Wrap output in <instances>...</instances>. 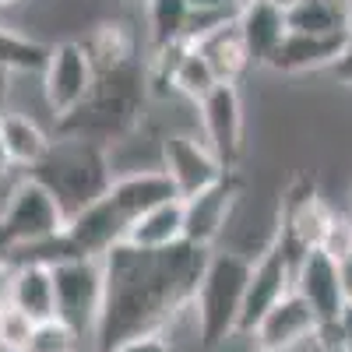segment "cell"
<instances>
[{
	"instance_id": "10",
	"label": "cell",
	"mask_w": 352,
	"mask_h": 352,
	"mask_svg": "<svg viewBox=\"0 0 352 352\" xmlns=\"http://www.w3.org/2000/svg\"><path fill=\"white\" fill-rule=\"evenodd\" d=\"M240 176L226 173L219 184L204 187L194 197H184V240L201 250H215L219 236L229 226V215L240 201Z\"/></svg>"
},
{
	"instance_id": "32",
	"label": "cell",
	"mask_w": 352,
	"mask_h": 352,
	"mask_svg": "<svg viewBox=\"0 0 352 352\" xmlns=\"http://www.w3.org/2000/svg\"><path fill=\"white\" fill-rule=\"evenodd\" d=\"M11 81H14V74L0 67V116L11 113V92H14V85H11Z\"/></svg>"
},
{
	"instance_id": "33",
	"label": "cell",
	"mask_w": 352,
	"mask_h": 352,
	"mask_svg": "<svg viewBox=\"0 0 352 352\" xmlns=\"http://www.w3.org/2000/svg\"><path fill=\"white\" fill-rule=\"evenodd\" d=\"M11 278H14V268L0 261V310L11 303Z\"/></svg>"
},
{
	"instance_id": "42",
	"label": "cell",
	"mask_w": 352,
	"mask_h": 352,
	"mask_svg": "<svg viewBox=\"0 0 352 352\" xmlns=\"http://www.w3.org/2000/svg\"><path fill=\"white\" fill-rule=\"evenodd\" d=\"M81 352H92V349H81Z\"/></svg>"
},
{
	"instance_id": "20",
	"label": "cell",
	"mask_w": 352,
	"mask_h": 352,
	"mask_svg": "<svg viewBox=\"0 0 352 352\" xmlns=\"http://www.w3.org/2000/svg\"><path fill=\"white\" fill-rule=\"evenodd\" d=\"M0 141H4L14 169H36L46 159V152L53 148V138L43 131V124L36 116L18 113V109L0 116Z\"/></svg>"
},
{
	"instance_id": "8",
	"label": "cell",
	"mask_w": 352,
	"mask_h": 352,
	"mask_svg": "<svg viewBox=\"0 0 352 352\" xmlns=\"http://www.w3.org/2000/svg\"><path fill=\"white\" fill-rule=\"evenodd\" d=\"M197 124H201V141L208 152L226 166V173H236L240 155H243V99L240 85H219L208 99L197 106Z\"/></svg>"
},
{
	"instance_id": "26",
	"label": "cell",
	"mask_w": 352,
	"mask_h": 352,
	"mask_svg": "<svg viewBox=\"0 0 352 352\" xmlns=\"http://www.w3.org/2000/svg\"><path fill=\"white\" fill-rule=\"evenodd\" d=\"M85 50H88V56H92L96 71L116 67V64L134 60V56H138V50H134V36L127 32V25H120V21H106V25H99L96 32H92V39H85Z\"/></svg>"
},
{
	"instance_id": "11",
	"label": "cell",
	"mask_w": 352,
	"mask_h": 352,
	"mask_svg": "<svg viewBox=\"0 0 352 352\" xmlns=\"http://www.w3.org/2000/svg\"><path fill=\"white\" fill-rule=\"evenodd\" d=\"M292 289L307 300V307L314 310L317 320H335L349 307L345 285H342V268H338V261H331L324 250H307L296 261Z\"/></svg>"
},
{
	"instance_id": "38",
	"label": "cell",
	"mask_w": 352,
	"mask_h": 352,
	"mask_svg": "<svg viewBox=\"0 0 352 352\" xmlns=\"http://www.w3.org/2000/svg\"><path fill=\"white\" fill-rule=\"evenodd\" d=\"M324 4H335V8H342V11H349V4H352V0H324Z\"/></svg>"
},
{
	"instance_id": "23",
	"label": "cell",
	"mask_w": 352,
	"mask_h": 352,
	"mask_svg": "<svg viewBox=\"0 0 352 352\" xmlns=\"http://www.w3.org/2000/svg\"><path fill=\"white\" fill-rule=\"evenodd\" d=\"M50 56V43L18 32L11 25H0V67L11 74H43Z\"/></svg>"
},
{
	"instance_id": "19",
	"label": "cell",
	"mask_w": 352,
	"mask_h": 352,
	"mask_svg": "<svg viewBox=\"0 0 352 352\" xmlns=\"http://www.w3.org/2000/svg\"><path fill=\"white\" fill-rule=\"evenodd\" d=\"M176 243H184V201H169L162 208L144 212L124 229V247L141 254H159Z\"/></svg>"
},
{
	"instance_id": "35",
	"label": "cell",
	"mask_w": 352,
	"mask_h": 352,
	"mask_svg": "<svg viewBox=\"0 0 352 352\" xmlns=\"http://www.w3.org/2000/svg\"><path fill=\"white\" fill-rule=\"evenodd\" d=\"M342 328H345V342H349V352H352V303L342 310Z\"/></svg>"
},
{
	"instance_id": "6",
	"label": "cell",
	"mask_w": 352,
	"mask_h": 352,
	"mask_svg": "<svg viewBox=\"0 0 352 352\" xmlns=\"http://www.w3.org/2000/svg\"><path fill=\"white\" fill-rule=\"evenodd\" d=\"M39 78H43V99L53 113V120L60 124L92 92L96 64L81 39H60V43H50V56Z\"/></svg>"
},
{
	"instance_id": "21",
	"label": "cell",
	"mask_w": 352,
	"mask_h": 352,
	"mask_svg": "<svg viewBox=\"0 0 352 352\" xmlns=\"http://www.w3.org/2000/svg\"><path fill=\"white\" fill-rule=\"evenodd\" d=\"M11 307L21 310L28 320H53L56 317V292H53V268L43 264H21L11 278Z\"/></svg>"
},
{
	"instance_id": "7",
	"label": "cell",
	"mask_w": 352,
	"mask_h": 352,
	"mask_svg": "<svg viewBox=\"0 0 352 352\" xmlns=\"http://www.w3.org/2000/svg\"><path fill=\"white\" fill-rule=\"evenodd\" d=\"M292 272H296V257L282 247L278 236L250 261V278H247V292H243L236 338H250V331L261 324V317L268 314L285 292H292Z\"/></svg>"
},
{
	"instance_id": "40",
	"label": "cell",
	"mask_w": 352,
	"mask_h": 352,
	"mask_svg": "<svg viewBox=\"0 0 352 352\" xmlns=\"http://www.w3.org/2000/svg\"><path fill=\"white\" fill-rule=\"evenodd\" d=\"M11 4H18V0H0V8H11Z\"/></svg>"
},
{
	"instance_id": "39",
	"label": "cell",
	"mask_w": 352,
	"mask_h": 352,
	"mask_svg": "<svg viewBox=\"0 0 352 352\" xmlns=\"http://www.w3.org/2000/svg\"><path fill=\"white\" fill-rule=\"evenodd\" d=\"M254 352H307V349H254Z\"/></svg>"
},
{
	"instance_id": "27",
	"label": "cell",
	"mask_w": 352,
	"mask_h": 352,
	"mask_svg": "<svg viewBox=\"0 0 352 352\" xmlns=\"http://www.w3.org/2000/svg\"><path fill=\"white\" fill-rule=\"evenodd\" d=\"M25 352H81V338L64 324V320H39L32 328Z\"/></svg>"
},
{
	"instance_id": "16",
	"label": "cell",
	"mask_w": 352,
	"mask_h": 352,
	"mask_svg": "<svg viewBox=\"0 0 352 352\" xmlns=\"http://www.w3.org/2000/svg\"><path fill=\"white\" fill-rule=\"evenodd\" d=\"M331 219H335V212L310 190V194H303V197L285 204L282 226H278V240H282V247L292 257L300 261L307 250H317L320 247V240H324Z\"/></svg>"
},
{
	"instance_id": "25",
	"label": "cell",
	"mask_w": 352,
	"mask_h": 352,
	"mask_svg": "<svg viewBox=\"0 0 352 352\" xmlns=\"http://www.w3.org/2000/svg\"><path fill=\"white\" fill-rule=\"evenodd\" d=\"M215 88H219V81H215L212 67L204 64V56L190 46L180 60H176V67H173V74H169V92L184 96L187 102L197 106L201 99H208Z\"/></svg>"
},
{
	"instance_id": "4",
	"label": "cell",
	"mask_w": 352,
	"mask_h": 352,
	"mask_svg": "<svg viewBox=\"0 0 352 352\" xmlns=\"http://www.w3.org/2000/svg\"><path fill=\"white\" fill-rule=\"evenodd\" d=\"M53 292H56V320L85 342H92L96 320L102 310V296H106V272L102 261L96 257H78V261H64L53 268Z\"/></svg>"
},
{
	"instance_id": "31",
	"label": "cell",
	"mask_w": 352,
	"mask_h": 352,
	"mask_svg": "<svg viewBox=\"0 0 352 352\" xmlns=\"http://www.w3.org/2000/svg\"><path fill=\"white\" fill-rule=\"evenodd\" d=\"M328 71H331V78H335L338 85H349V88H352V36H349L345 50L338 53V60H335Z\"/></svg>"
},
{
	"instance_id": "22",
	"label": "cell",
	"mask_w": 352,
	"mask_h": 352,
	"mask_svg": "<svg viewBox=\"0 0 352 352\" xmlns=\"http://www.w3.org/2000/svg\"><path fill=\"white\" fill-rule=\"evenodd\" d=\"M144 21H148L152 53L173 43H187L190 32V4L187 0H144Z\"/></svg>"
},
{
	"instance_id": "2",
	"label": "cell",
	"mask_w": 352,
	"mask_h": 352,
	"mask_svg": "<svg viewBox=\"0 0 352 352\" xmlns=\"http://www.w3.org/2000/svg\"><path fill=\"white\" fill-rule=\"evenodd\" d=\"M250 261L254 257L236 254V250H212L208 268H204L197 292L190 300L194 338L204 352H215L226 342L236 338L243 292H247V278H250Z\"/></svg>"
},
{
	"instance_id": "15",
	"label": "cell",
	"mask_w": 352,
	"mask_h": 352,
	"mask_svg": "<svg viewBox=\"0 0 352 352\" xmlns=\"http://www.w3.org/2000/svg\"><path fill=\"white\" fill-rule=\"evenodd\" d=\"M349 36H352V32H335V36H303V32H289L264 67L275 71V74L328 71V67L338 60V53L345 50Z\"/></svg>"
},
{
	"instance_id": "24",
	"label": "cell",
	"mask_w": 352,
	"mask_h": 352,
	"mask_svg": "<svg viewBox=\"0 0 352 352\" xmlns=\"http://www.w3.org/2000/svg\"><path fill=\"white\" fill-rule=\"evenodd\" d=\"M289 32H303V36H335V32H349V11L324 4V0H303L289 14Z\"/></svg>"
},
{
	"instance_id": "12",
	"label": "cell",
	"mask_w": 352,
	"mask_h": 352,
	"mask_svg": "<svg viewBox=\"0 0 352 352\" xmlns=\"http://www.w3.org/2000/svg\"><path fill=\"white\" fill-rule=\"evenodd\" d=\"M314 328H317L314 310L292 289L261 317V324L250 331V342H254V349H307Z\"/></svg>"
},
{
	"instance_id": "9",
	"label": "cell",
	"mask_w": 352,
	"mask_h": 352,
	"mask_svg": "<svg viewBox=\"0 0 352 352\" xmlns=\"http://www.w3.org/2000/svg\"><path fill=\"white\" fill-rule=\"evenodd\" d=\"M159 169L173 180L180 201L201 194L204 187L219 184L226 176V166L208 152V144L197 134H184V131H173L159 141Z\"/></svg>"
},
{
	"instance_id": "29",
	"label": "cell",
	"mask_w": 352,
	"mask_h": 352,
	"mask_svg": "<svg viewBox=\"0 0 352 352\" xmlns=\"http://www.w3.org/2000/svg\"><path fill=\"white\" fill-rule=\"evenodd\" d=\"M317 250H324L331 261L342 264L352 254V219L335 212V219H331V226H328V232H324V240H320Z\"/></svg>"
},
{
	"instance_id": "41",
	"label": "cell",
	"mask_w": 352,
	"mask_h": 352,
	"mask_svg": "<svg viewBox=\"0 0 352 352\" xmlns=\"http://www.w3.org/2000/svg\"><path fill=\"white\" fill-rule=\"evenodd\" d=\"M349 204H352V190H349Z\"/></svg>"
},
{
	"instance_id": "18",
	"label": "cell",
	"mask_w": 352,
	"mask_h": 352,
	"mask_svg": "<svg viewBox=\"0 0 352 352\" xmlns=\"http://www.w3.org/2000/svg\"><path fill=\"white\" fill-rule=\"evenodd\" d=\"M190 46L204 56V64L212 67L219 85H240V78L250 67V56H247V46L240 39L236 21H226V25L208 28V32L197 36Z\"/></svg>"
},
{
	"instance_id": "5",
	"label": "cell",
	"mask_w": 352,
	"mask_h": 352,
	"mask_svg": "<svg viewBox=\"0 0 352 352\" xmlns=\"http://www.w3.org/2000/svg\"><path fill=\"white\" fill-rule=\"evenodd\" d=\"M64 226H67V215L46 184H39L28 173L21 180H14V187L4 197V208H0V229L8 232L11 247L56 236V232H64Z\"/></svg>"
},
{
	"instance_id": "36",
	"label": "cell",
	"mask_w": 352,
	"mask_h": 352,
	"mask_svg": "<svg viewBox=\"0 0 352 352\" xmlns=\"http://www.w3.org/2000/svg\"><path fill=\"white\" fill-rule=\"evenodd\" d=\"M14 169V162H11V155H8V148H4V141H0V176H8Z\"/></svg>"
},
{
	"instance_id": "28",
	"label": "cell",
	"mask_w": 352,
	"mask_h": 352,
	"mask_svg": "<svg viewBox=\"0 0 352 352\" xmlns=\"http://www.w3.org/2000/svg\"><path fill=\"white\" fill-rule=\"evenodd\" d=\"M36 320H28L21 310H14L11 303L0 310V352H25L28 338H32Z\"/></svg>"
},
{
	"instance_id": "14",
	"label": "cell",
	"mask_w": 352,
	"mask_h": 352,
	"mask_svg": "<svg viewBox=\"0 0 352 352\" xmlns=\"http://www.w3.org/2000/svg\"><path fill=\"white\" fill-rule=\"evenodd\" d=\"M106 197L113 201V208L120 212L127 222L152 212V208H162L169 201H180L173 180L155 166V169H131V173H116L113 184L106 190Z\"/></svg>"
},
{
	"instance_id": "34",
	"label": "cell",
	"mask_w": 352,
	"mask_h": 352,
	"mask_svg": "<svg viewBox=\"0 0 352 352\" xmlns=\"http://www.w3.org/2000/svg\"><path fill=\"white\" fill-rule=\"evenodd\" d=\"M342 268V285H345V296H349V303H352V254L338 264Z\"/></svg>"
},
{
	"instance_id": "30",
	"label": "cell",
	"mask_w": 352,
	"mask_h": 352,
	"mask_svg": "<svg viewBox=\"0 0 352 352\" xmlns=\"http://www.w3.org/2000/svg\"><path fill=\"white\" fill-rule=\"evenodd\" d=\"M109 352H176L173 349V338L166 331H148V335H138V338H127Z\"/></svg>"
},
{
	"instance_id": "17",
	"label": "cell",
	"mask_w": 352,
	"mask_h": 352,
	"mask_svg": "<svg viewBox=\"0 0 352 352\" xmlns=\"http://www.w3.org/2000/svg\"><path fill=\"white\" fill-rule=\"evenodd\" d=\"M236 28L247 46L250 67H264L272 60V53L282 46V39L289 36L285 14L278 8H272L268 0H243V8L236 14Z\"/></svg>"
},
{
	"instance_id": "3",
	"label": "cell",
	"mask_w": 352,
	"mask_h": 352,
	"mask_svg": "<svg viewBox=\"0 0 352 352\" xmlns=\"http://www.w3.org/2000/svg\"><path fill=\"white\" fill-rule=\"evenodd\" d=\"M28 176L46 184L50 194L60 201L64 215L71 219L92 201L106 197L116 173L109 162V148L92 141H78V138H60L53 141V148L36 169H28Z\"/></svg>"
},
{
	"instance_id": "1",
	"label": "cell",
	"mask_w": 352,
	"mask_h": 352,
	"mask_svg": "<svg viewBox=\"0 0 352 352\" xmlns=\"http://www.w3.org/2000/svg\"><path fill=\"white\" fill-rule=\"evenodd\" d=\"M148 96H152L148 92V67H144L141 56L124 60L116 67H106V71H96V85L88 92V99L71 116H64L56 124V134L109 148V144L134 134Z\"/></svg>"
},
{
	"instance_id": "13",
	"label": "cell",
	"mask_w": 352,
	"mask_h": 352,
	"mask_svg": "<svg viewBox=\"0 0 352 352\" xmlns=\"http://www.w3.org/2000/svg\"><path fill=\"white\" fill-rule=\"evenodd\" d=\"M124 229H127V219L113 208L109 197L92 201L88 208L71 215L67 226H64V232H67L71 247L78 250V257H96V261H102L113 247L124 243Z\"/></svg>"
},
{
	"instance_id": "37",
	"label": "cell",
	"mask_w": 352,
	"mask_h": 352,
	"mask_svg": "<svg viewBox=\"0 0 352 352\" xmlns=\"http://www.w3.org/2000/svg\"><path fill=\"white\" fill-rule=\"evenodd\" d=\"M268 4H272V8H278L282 14H289L292 8H296V4H303V0H268Z\"/></svg>"
}]
</instances>
